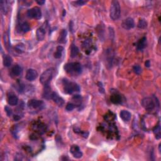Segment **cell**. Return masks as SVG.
I'll return each instance as SVG.
<instances>
[{
	"label": "cell",
	"mask_w": 161,
	"mask_h": 161,
	"mask_svg": "<svg viewBox=\"0 0 161 161\" xmlns=\"http://www.w3.org/2000/svg\"><path fill=\"white\" fill-rule=\"evenodd\" d=\"M25 49V47L23 44H19L18 45H17L15 47V50L17 51V52H18L19 54H21L23 53Z\"/></svg>",
	"instance_id": "484cf974"
},
{
	"label": "cell",
	"mask_w": 161,
	"mask_h": 161,
	"mask_svg": "<svg viewBox=\"0 0 161 161\" xmlns=\"http://www.w3.org/2000/svg\"><path fill=\"white\" fill-rule=\"evenodd\" d=\"M54 72V68H49L42 74L40 78V82L44 86L49 85L50 80L53 78V74Z\"/></svg>",
	"instance_id": "277c9868"
},
{
	"label": "cell",
	"mask_w": 161,
	"mask_h": 161,
	"mask_svg": "<svg viewBox=\"0 0 161 161\" xmlns=\"http://www.w3.org/2000/svg\"><path fill=\"white\" fill-rule=\"evenodd\" d=\"M114 57V52L111 49H108L106 50V59L108 66H111L113 59Z\"/></svg>",
	"instance_id": "7c38bea8"
},
{
	"label": "cell",
	"mask_w": 161,
	"mask_h": 161,
	"mask_svg": "<svg viewBox=\"0 0 161 161\" xmlns=\"http://www.w3.org/2000/svg\"><path fill=\"white\" fill-rule=\"evenodd\" d=\"M111 101L114 104H120L121 103V97L120 95L113 94L111 96Z\"/></svg>",
	"instance_id": "d6986e66"
},
{
	"label": "cell",
	"mask_w": 161,
	"mask_h": 161,
	"mask_svg": "<svg viewBox=\"0 0 161 161\" xmlns=\"http://www.w3.org/2000/svg\"><path fill=\"white\" fill-rule=\"evenodd\" d=\"M70 152L72 154L74 157H75L76 159H79L83 156L82 152L80 151L79 147L76 145H74V146L70 147Z\"/></svg>",
	"instance_id": "9c48e42d"
},
{
	"label": "cell",
	"mask_w": 161,
	"mask_h": 161,
	"mask_svg": "<svg viewBox=\"0 0 161 161\" xmlns=\"http://www.w3.org/2000/svg\"><path fill=\"white\" fill-rule=\"evenodd\" d=\"M51 99L54 101V103L59 106V107H62L63 105L64 104V99L59 96V95L57 93L53 92L52 95V98Z\"/></svg>",
	"instance_id": "8fae6325"
},
{
	"label": "cell",
	"mask_w": 161,
	"mask_h": 161,
	"mask_svg": "<svg viewBox=\"0 0 161 161\" xmlns=\"http://www.w3.org/2000/svg\"><path fill=\"white\" fill-rule=\"evenodd\" d=\"M21 30L23 32H25V33L28 32L30 30V25H29L27 22H24V23L21 25Z\"/></svg>",
	"instance_id": "4316f807"
},
{
	"label": "cell",
	"mask_w": 161,
	"mask_h": 161,
	"mask_svg": "<svg viewBox=\"0 0 161 161\" xmlns=\"http://www.w3.org/2000/svg\"><path fill=\"white\" fill-rule=\"evenodd\" d=\"M153 131H154V133H155L156 138H157V139H159V138H160V127L159 123L157 125L155 128H154Z\"/></svg>",
	"instance_id": "d4e9b609"
},
{
	"label": "cell",
	"mask_w": 161,
	"mask_h": 161,
	"mask_svg": "<svg viewBox=\"0 0 161 161\" xmlns=\"http://www.w3.org/2000/svg\"><path fill=\"white\" fill-rule=\"evenodd\" d=\"M52 93L51 91V88L49 86V85L44 86V89L43 93V97L47 99H49L52 98Z\"/></svg>",
	"instance_id": "5bb4252c"
},
{
	"label": "cell",
	"mask_w": 161,
	"mask_h": 161,
	"mask_svg": "<svg viewBox=\"0 0 161 161\" xmlns=\"http://www.w3.org/2000/svg\"><path fill=\"white\" fill-rule=\"evenodd\" d=\"M38 77V72H37L36 70L34 69H29L26 73V78L27 80H29V81H33L35 79H36Z\"/></svg>",
	"instance_id": "30bf717a"
},
{
	"label": "cell",
	"mask_w": 161,
	"mask_h": 161,
	"mask_svg": "<svg viewBox=\"0 0 161 161\" xmlns=\"http://www.w3.org/2000/svg\"><path fill=\"white\" fill-rule=\"evenodd\" d=\"M8 103L9 105L16 106L18 103V98L14 94H10L8 97Z\"/></svg>",
	"instance_id": "2e32d148"
},
{
	"label": "cell",
	"mask_w": 161,
	"mask_h": 161,
	"mask_svg": "<svg viewBox=\"0 0 161 161\" xmlns=\"http://www.w3.org/2000/svg\"><path fill=\"white\" fill-rule=\"evenodd\" d=\"M133 72L135 74H140L142 72V70L141 67L139 65H135L133 67Z\"/></svg>",
	"instance_id": "f1b7e54d"
},
{
	"label": "cell",
	"mask_w": 161,
	"mask_h": 161,
	"mask_svg": "<svg viewBox=\"0 0 161 161\" xmlns=\"http://www.w3.org/2000/svg\"><path fill=\"white\" fill-rule=\"evenodd\" d=\"M27 15L29 18H34L38 20L42 18V11L40 8L35 6V7L32 8L28 9L27 13Z\"/></svg>",
	"instance_id": "52a82bcc"
},
{
	"label": "cell",
	"mask_w": 161,
	"mask_h": 161,
	"mask_svg": "<svg viewBox=\"0 0 161 161\" xmlns=\"http://www.w3.org/2000/svg\"><path fill=\"white\" fill-rule=\"evenodd\" d=\"M27 105L29 108L37 109V110H42L45 107L44 102L41 100H37V99L29 100Z\"/></svg>",
	"instance_id": "8992f818"
},
{
	"label": "cell",
	"mask_w": 161,
	"mask_h": 161,
	"mask_svg": "<svg viewBox=\"0 0 161 161\" xmlns=\"http://www.w3.org/2000/svg\"><path fill=\"white\" fill-rule=\"evenodd\" d=\"M21 67L19 65H15L11 69V72L15 76H18L21 73Z\"/></svg>",
	"instance_id": "ffe728a7"
},
{
	"label": "cell",
	"mask_w": 161,
	"mask_h": 161,
	"mask_svg": "<svg viewBox=\"0 0 161 161\" xmlns=\"http://www.w3.org/2000/svg\"><path fill=\"white\" fill-rule=\"evenodd\" d=\"M67 35V32L66 29H62L60 32L58 42L59 44H65L66 42V37Z\"/></svg>",
	"instance_id": "e0dca14e"
},
{
	"label": "cell",
	"mask_w": 161,
	"mask_h": 161,
	"mask_svg": "<svg viewBox=\"0 0 161 161\" xmlns=\"http://www.w3.org/2000/svg\"><path fill=\"white\" fill-rule=\"evenodd\" d=\"M74 108H75V105L73 103H69L67 105L66 109L67 111H71L74 109Z\"/></svg>",
	"instance_id": "f546056e"
},
{
	"label": "cell",
	"mask_w": 161,
	"mask_h": 161,
	"mask_svg": "<svg viewBox=\"0 0 161 161\" xmlns=\"http://www.w3.org/2000/svg\"><path fill=\"white\" fill-rule=\"evenodd\" d=\"M5 111H6V114H7L8 117H10V116H11V115L13 113V111H12V109L10 108H9L8 107H6Z\"/></svg>",
	"instance_id": "4dcf8cb0"
},
{
	"label": "cell",
	"mask_w": 161,
	"mask_h": 161,
	"mask_svg": "<svg viewBox=\"0 0 161 161\" xmlns=\"http://www.w3.org/2000/svg\"><path fill=\"white\" fill-rule=\"evenodd\" d=\"M79 53V49L78 47L76 46L74 44H72L71 48H70V57L74 58L78 56Z\"/></svg>",
	"instance_id": "603a6c76"
},
{
	"label": "cell",
	"mask_w": 161,
	"mask_h": 161,
	"mask_svg": "<svg viewBox=\"0 0 161 161\" xmlns=\"http://www.w3.org/2000/svg\"><path fill=\"white\" fill-rule=\"evenodd\" d=\"M120 118L125 121H128L131 118V114L127 110H122L120 113Z\"/></svg>",
	"instance_id": "9a60e30c"
},
{
	"label": "cell",
	"mask_w": 161,
	"mask_h": 161,
	"mask_svg": "<svg viewBox=\"0 0 161 161\" xmlns=\"http://www.w3.org/2000/svg\"><path fill=\"white\" fill-rule=\"evenodd\" d=\"M121 15V8L118 1H113L111 4L109 15L113 20H117Z\"/></svg>",
	"instance_id": "3957f363"
},
{
	"label": "cell",
	"mask_w": 161,
	"mask_h": 161,
	"mask_svg": "<svg viewBox=\"0 0 161 161\" xmlns=\"http://www.w3.org/2000/svg\"><path fill=\"white\" fill-rule=\"evenodd\" d=\"M37 3H38V5H43L44 3H45V1H37Z\"/></svg>",
	"instance_id": "836d02e7"
},
{
	"label": "cell",
	"mask_w": 161,
	"mask_h": 161,
	"mask_svg": "<svg viewBox=\"0 0 161 161\" xmlns=\"http://www.w3.org/2000/svg\"><path fill=\"white\" fill-rule=\"evenodd\" d=\"M62 85L64 91L67 94H72L74 92L80 91V87L78 84L70 81L67 79H63Z\"/></svg>",
	"instance_id": "7a4b0ae2"
},
{
	"label": "cell",
	"mask_w": 161,
	"mask_h": 161,
	"mask_svg": "<svg viewBox=\"0 0 161 161\" xmlns=\"http://www.w3.org/2000/svg\"><path fill=\"white\" fill-rule=\"evenodd\" d=\"M0 4H1V9L2 12L4 14L7 13V12L8 11V5H7V1H3V0H2V1H1V2H0Z\"/></svg>",
	"instance_id": "cb8c5ba5"
},
{
	"label": "cell",
	"mask_w": 161,
	"mask_h": 161,
	"mask_svg": "<svg viewBox=\"0 0 161 161\" xmlns=\"http://www.w3.org/2000/svg\"><path fill=\"white\" fill-rule=\"evenodd\" d=\"M64 68L67 73L73 76L80 74L83 70L81 64L79 62L67 63L65 64Z\"/></svg>",
	"instance_id": "6da1fadb"
},
{
	"label": "cell",
	"mask_w": 161,
	"mask_h": 161,
	"mask_svg": "<svg viewBox=\"0 0 161 161\" xmlns=\"http://www.w3.org/2000/svg\"><path fill=\"white\" fill-rule=\"evenodd\" d=\"M122 27L125 30H130L135 27V22L132 18H127L122 22Z\"/></svg>",
	"instance_id": "ba28073f"
},
{
	"label": "cell",
	"mask_w": 161,
	"mask_h": 161,
	"mask_svg": "<svg viewBox=\"0 0 161 161\" xmlns=\"http://www.w3.org/2000/svg\"><path fill=\"white\" fill-rule=\"evenodd\" d=\"M137 26L139 28H142V29L146 28L147 27V23L146 20H144V19H141V20H140L139 21H138Z\"/></svg>",
	"instance_id": "83f0119b"
},
{
	"label": "cell",
	"mask_w": 161,
	"mask_h": 161,
	"mask_svg": "<svg viewBox=\"0 0 161 161\" xmlns=\"http://www.w3.org/2000/svg\"><path fill=\"white\" fill-rule=\"evenodd\" d=\"M142 107L148 111L153 110L156 107V103L154 99L150 97H146L142 100Z\"/></svg>",
	"instance_id": "5b68a950"
},
{
	"label": "cell",
	"mask_w": 161,
	"mask_h": 161,
	"mask_svg": "<svg viewBox=\"0 0 161 161\" xmlns=\"http://www.w3.org/2000/svg\"><path fill=\"white\" fill-rule=\"evenodd\" d=\"M146 66L147 67H149L150 66V60H147L146 62Z\"/></svg>",
	"instance_id": "d6a6232c"
},
{
	"label": "cell",
	"mask_w": 161,
	"mask_h": 161,
	"mask_svg": "<svg viewBox=\"0 0 161 161\" xmlns=\"http://www.w3.org/2000/svg\"><path fill=\"white\" fill-rule=\"evenodd\" d=\"M13 62V59L11 56H8V55H6L3 59V64H4L5 67H9Z\"/></svg>",
	"instance_id": "44dd1931"
},
{
	"label": "cell",
	"mask_w": 161,
	"mask_h": 161,
	"mask_svg": "<svg viewBox=\"0 0 161 161\" xmlns=\"http://www.w3.org/2000/svg\"><path fill=\"white\" fill-rule=\"evenodd\" d=\"M147 46V38L144 37L139 40L137 44V49L138 50H142Z\"/></svg>",
	"instance_id": "ac0fdd59"
},
{
	"label": "cell",
	"mask_w": 161,
	"mask_h": 161,
	"mask_svg": "<svg viewBox=\"0 0 161 161\" xmlns=\"http://www.w3.org/2000/svg\"><path fill=\"white\" fill-rule=\"evenodd\" d=\"M86 3H87V1H83V0H81V1H77L74 2V3L75 5H76V6H83L85 4H86Z\"/></svg>",
	"instance_id": "1f68e13d"
},
{
	"label": "cell",
	"mask_w": 161,
	"mask_h": 161,
	"mask_svg": "<svg viewBox=\"0 0 161 161\" xmlns=\"http://www.w3.org/2000/svg\"><path fill=\"white\" fill-rule=\"evenodd\" d=\"M46 29L43 27H39L37 30V38L38 41H42L46 37Z\"/></svg>",
	"instance_id": "4fadbf2b"
},
{
	"label": "cell",
	"mask_w": 161,
	"mask_h": 161,
	"mask_svg": "<svg viewBox=\"0 0 161 161\" xmlns=\"http://www.w3.org/2000/svg\"><path fill=\"white\" fill-rule=\"evenodd\" d=\"M64 51V47L61 46H58L56 49V52L54 53V57L56 59H60L62 57V52Z\"/></svg>",
	"instance_id": "7402d4cb"
}]
</instances>
